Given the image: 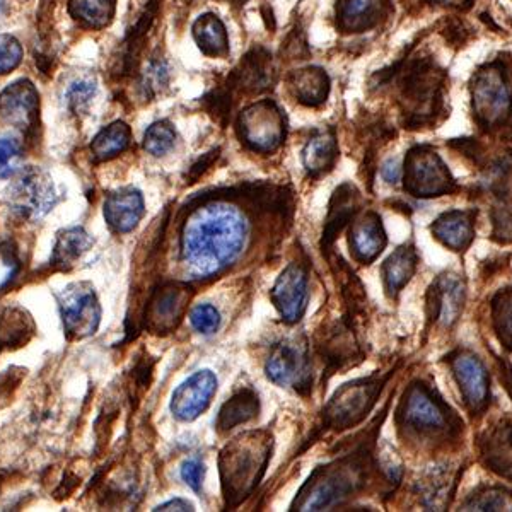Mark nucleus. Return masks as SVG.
I'll use <instances>...</instances> for the list:
<instances>
[{
  "instance_id": "nucleus-45",
  "label": "nucleus",
  "mask_w": 512,
  "mask_h": 512,
  "mask_svg": "<svg viewBox=\"0 0 512 512\" xmlns=\"http://www.w3.org/2000/svg\"><path fill=\"white\" fill-rule=\"evenodd\" d=\"M236 2H245V0H236Z\"/></svg>"
},
{
  "instance_id": "nucleus-26",
  "label": "nucleus",
  "mask_w": 512,
  "mask_h": 512,
  "mask_svg": "<svg viewBox=\"0 0 512 512\" xmlns=\"http://www.w3.org/2000/svg\"><path fill=\"white\" fill-rule=\"evenodd\" d=\"M383 0H344L340 4V23L350 31H362L378 23Z\"/></svg>"
},
{
  "instance_id": "nucleus-27",
  "label": "nucleus",
  "mask_w": 512,
  "mask_h": 512,
  "mask_svg": "<svg viewBox=\"0 0 512 512\" xmlns=\"http://www.w3.org/2000/svg\"><path fill=\"white\" fill-rule=\"evenodd\" d=\"M193 35L198 47L207 55H222L227 52L226 28L216 16L207 14L204 18L198 19L193 26Z\"/></svg>"
},
{
  "instance_id": "nucleus-29",
  "label": "nucleus",
  "mask_w": 512,
  "mask_h": 512,
  "mask_svg": "<svg viewBox=\"0 0 512 512\" xmlns=\"http://www.w3.org/2000/svg\"><path fill=\"white\" fill-rule=\"evenodd\" d=\"M294 88L299 101L306 105H320L328 93V79L320 69L301 70L294 79Z\"/></svg>"
},
{
  "instance_id": "nucleus-11",
  "label": "nucleus",
  "mask_w": 512,
  "mask_h": 512,
  "mask_svg": "<svg viewBox=\"0 0 512 512\" xmlns=\"http://www.w3.org/2000/svg\"><path fill=\"white\" fill-rule=\"evenodd\" d=\"M216 391V374L207 369L198 371L176 388L171 398V412L178 420L192 422L209 408Z\"/></svg>"
},
{
  "instance_id": "nucleus-7",
  "label": "nucleus",
  "mask_w": 512,
  "mask_h": 512,
  "mask_svg": "<svg viewBox=\"0 0 512 512\" xmlns=\"http://www.w3.org/2000/svg\"><path fill=\"white\" fill-rule=\"evenodd\" d=\"M239 128L246 144L255 151L262 152L275 151L286 134L284 118L280 115L279 108L270 101L248 108L241 115Z\"/></svg>"
},
{
  "instance_id": "nucleus-14",
  "label": "nucleus",
  "mask_w": 512,
  "mask_h": 512,
  "mask_svg": "<svg viewBox=\"0 0 512 512\" xmlns=\"http://www.w3.org/2000/svg\"><path fill=\"white\" fill-rule=\"evenodd\" d=\"M454 378L460 384L461 395L472 412H480L489 402V374L482 361L468 352H460L451 359Z\"/></svg>"
},
{
  "instance_id": "nucleus-13",
  "label": "nucleus",
  "mask_w": 512,
  "mask_h": 512,
  "mask_svg": "<svg viewBox=\"0 0 512 512\" xmlns=\"http://www.w3.org/2000/svg\"><path fill=\"white\" fill-rule=\"evenodd\" d=\"M265 371L272 383L301 390L309 381L308 355L301 345L282 342L268 355Z\"/></svg>"
},
{
  "instance_id": "nucleus-2",
  "label": "nucleus",
  "mask_w": 512,
  "mask_h": 512,
  "mask_svg": "<svg viewBox=\"0 0 512 512\" xmlns=\"http://www.w3.org/2000/svg\"><path fill=\"white\" fill-rule=\"evenodd\" d=\"M229 449L222 453L221 470L226 497H245L265 472L270 448L267 443H256V434L241 436Z\"/></svg>"
},
{
  "instance_id": "nucleus-21",
  "label": "nucleus",
  "mask_w": 512,
  "mask_h": 512,
  "mask_svg": "<svg viewBox=\"0 0 512 512\" xmlns=\"http://www.w3.org/2000/svg\"><path fill=\"white\" fill-rule=\"evenodd\" d=\"M94 239L82 227H70L60 231L53 248L52 263L55 267H74L82 256L93 248Z\"/></svg>"
},
{
  "instance_id": "nucleus-12",
  "label": "nucleus",
  "mask_w": 512,
  "mask_h": 512,
  "mask_svg": "<svg viewBox=\"0 0 512 512\" xmlns=\"http://www.w3.org/2000/svg\"><path fill=\"white\" fill-rule=\"evenodd\" d=\"M272 301L286 323H296L308 303V275L301 265L291 263L272 289Z\"/></svg>"
},
{
  "instance_id": "nucleus-1",
  "label": "nucleus",
  "mask_w": 512,
  "mask_h": 512,
  "mask_svg": "<svg viewBox=\"0 0 512 512\" xmlns=\"http://www.w3.org/2000/svg\"><path fill=\"white\" fill-rule=\"evenodd\" d=\"M248 224L231 205L210 204L193 212L181 234V260L197 277L219 274L238 260Z\"/></svg>"
},
{
  "instance_id": "nucleus-38",
  "label": "nucleus",
  "mask_w": 512,
  "mask_h": 512,
  "mask_svg": "<svg viewBox=\"0 0 512 512\" xmlns=\"http://www.w3.org/2000/svg\"><path fill=\"white\" fill-rule=\"evenodd\" d=\"M204 477V463H200L198 460H188L181 465V478H183V482L187 483L188 487L195 490V492L202 489Z\"/></svg>"
},
{
  "instance_id": "nucleus-43",
  "label": "nucleus",
  "mask_w": 512,
  "mask_h": 512,
  "mask_svg": "<svg viewBox=\"0 0 512 512\" xmlns=\"http://www.w3.org/2000/svg\"><path fill=\"white\" fill-rule=\"evenodd\" d=\"M439 2H443V4H449V6H461V4H465L468 0H439Z\"/></svg>"
},
{
  "instance_id": "nucleus-44",
  "label": "nucleus",
  "mask_w": 512,
  "mask_h": 512,
  "mask_svg": "<svg viewBox=\"0 0 512 512\" xmlns=\"http://www.w3.org/2000/svg\"><path fill=\"white\" fill-rule=\"evenodd\" d=\"M4 7H6V0H0V14L4 12Z\"/></svg>"
},
{
  "instance_id": "nucleus-17",
  "label": "nucleus",
  "mask_w": 512,
  "mask_h": 512,
  "mask_svg": "<svg viewBox=\"0 0 512 512\" xmlns=\"http://www.w3.org/2000/svg\"><path fill=\"white\" fill-rule=\"evenodd\" d=\"M144 198L139 190L123 188L111 193L105 202V219L115 233H130L144 217Z\"/></svg>"
},
{
  "instance_id": "nucleus-37",
  "label": "nucleus",
  "mask_w": 512,
  "mask_h": 512,
  "mask_svg": "<svg viewBox=\"0 0 512 512\" xmlns=\"http://www.w3.org/2000/svg\"><path fill=\"white\" fill-rule=\"evenodd\" d=\"M96 93L93 81H77L67 91V103L72 110L81 111Z\"/></svg>"
},
{
  "instance_id": "nucleus-22",
  "label": "nucleus",
  "mask_w": 512,
  "mask_h": 512,
  "mask_svg": "<svg viewBox=\"0 0 512 512\" xmlns=\"http://www.w3.org/2000/svg\"><path fill=\"white\" fill-rule=\"evenodd\" d=\"M338 147L337 140L330 132H320L313 139L309 140L303 151L304 168L308 169L309 175H323L328 169H332L337 161Z\"/></svg>"
},
{
  "instance_id": "nucleus-39",
  "label": "nucleus",
  "mask_w": 512,
  "mask_h": 512,
  "mask_svg": "<svg viewBox=\"0 0 512 512\" xmlns=\"http://www.w3.org/2000/svg\"><path fill=\"white\" fill-rule=\"evenodd\" d=\"M217 154H219V151L209 152V154L204 156V158L198 159V163L193 164L192 168H190V173H188V180H190V183H195L198 176L202 175L204 171H207L210 164L216 161Z\"/></svg>"
},
{
  "instance_id": "nucleus-8",
  "label": "nucleus",
  "mask_w": 512,
  "mask_h": 512,
  "mask_svg": "<svg viewBox=\"0 0 512 512\" xmlns=\"http://www.w3.org/2000/svg\"><path fill=\"white\" fill-rule=\"evenodd\" d=\"M405 425L419 434H441L449 429L448 410L422 384L412 386L402 405Z\"/></svg>"
},
{
  "instance_id": "nucleus-42",
  "label": "nucleus",
  "mask_w": 512,
  "mask_h": 512,
  "mask_svg": "<svg viewBox=\"0 0 512 512\" xmlns=\"http://www.w3.org/2000/svg\"><path fill=\"white\" fill-rule=\"evenodd\" d=\"M501 376H504V383L507 384L506 388L509 390V393L512 395V374L511 369H507V371H502Z\"/></svg>"
},
{
  "instance_id": "nucleus-31",
  "label": "nucleus",
  "mask_w": 512,
  "mask_h": 512,
  "mask_svg": "<svg viewBox=\"0 0 512 512\" xmlns=\"http://www.w3.org/2000/svg\"><path fill=\"white\" fill-rule=\"evenodd\" d=\"M175 128L168 122H158L147 128L144 135V149L152 156H164L175 146Z\"/></svg>"
},
{
  "instance_id": "nucleus-5",
  "label": "nucleus",
  "mask_w": 512,
  "mask_h": 512,
  "mask_svg": "<svg viewBox=\"0 0 512 512\" xmlns=\"http://www.w3.org/2000/svg\"><path fill=\"white\" fill-rule=\"evenodd\" d=\"M381 384L383 381L369 378L342 386L326 407V424L332 425L335 429H347L350 425L361 422L373 408L381 391Z\"/></svg>"
},
{
  "instance_id": "nucleus-15",
  "label": "nucleus",
  "mask_w": 512,
  "mask_h": 512,
  "mask_svg": "<svg viewBox=\"0 0 512 512\" xmlns=\"http://www.w3.org/2000/svg\"><path fill=\"white\" fill-rule=\"evenodd\" d=\"M190 301V289L185 284H166L152 296L147 309V323L154 332L173 330Z\"/></svg>"
},
{
  "instance_id": "nucleus-16",
  "label": "nucleus",
  "mask_w": 512,
  "mask_h": 512,
  "mask_svg": "<svg viewBox=\"0 0 512 512\" xmlns=\"http://www.w3.org/2000/svg\"><path fill=\"white\" fill-rule=\"evenodd\" d=\"M465 301V287L456 275H441L429 292L432 320L451 326L460 318Z\"/></svg>"
},
{
  "instance_id": "nucleus-10",
  "label": "nucleus",
  "mask_w": 512,
  "mask_h": 512,
  "mask_svg": "<svg viewBox=\"0 0 512 512\" xmlns=\"http://www.w3.org/2000/svg\"><path fill=\"white\" fill-rule=\"evenodd\" d=\"M511 93L499 70L478 74L473 84V110L485 125L502 122L511 110Z\"/></svg>"
},
{
  "instance_id": "nucleus-6",
  "label": "nucleus",
  "mask_w": 512,
  "mask_h": 512,
  "mask_svg": "<svg viewBox=\"0 0 512 512\" xmlns=\"http://www.w3.org/2000/svg\"><path fill=\"white\" fill-rule=\"evenodd\" d=\"M454 181L436 152L417 147L408 154L405 188L415 197H439L453 188Z\"/></svg>"
},
{
  "instance_id": "nucleus-3",
  "label": "nucleus",
  "mask_w": 512,
  "mask_h": 512,
  "mask_svg": "<svg viewBox=\"0 0 512 512\" xmlns=\"http://www.w3.org/2000/svg\"><path fill=\"white\" fill-rule=\"evenodd\" d=\"M7 204L26 221H40L57 204V193L50 176L40 168H26L7 190Z\"/></svg>"
},
{
  "instance_id": "nucleus-35",
  "label": "nucleus",
  "mask_w": 512,
  "mask_h": 512,
  "mask_svg": "<svg viewBox=\"0 0 512 512\" xmlns=\"http://www.w3.org/2000/svg\"><path fill=\"white\" fill-rule=\"evenodd\" d=\"M19 272L18 253L11 243H0V291L11 284Z\"/></svg>"
},
{
  "instance_id": "nucleus-4",
  "label": "nucleus",
  "mask_w": 512,
  "mask_h": 512,
  "mask_svg": "<svg viewBox=\"0 0 512 512\" xmlns=\"http://www.w3.org/2000/svg\"><path fill=\"white\" fill-rule=\"evenodd\" d=\"M60 316L70 338H88L101 323V306L94 287L88 282H76L57 294Z\"/></svg>"
},
{
  "instance_id": "nucleus-40",
  "label": "nucleus",
  "mask_w": 512,
  "mask_h": 512,
  "mask_svg": "<svg viewBox=\"0 0 512 512\" xmlns=\"http://www.w3.org/2000/svg\"><path fill=\"white\" fill-rule=\"evenodd\" d=\"M381 175H383L384 180L388 181V183H396V181L400 180V176H402L400 161L398 159L386 161L383 164V169H381Z\"/></svg>"
},
{
  "instance_id": "nucleus-36",
  "label": "nucleus",
  "mask_w": 512,
  "mask_h": 512,
  "mask_svg": "<svg viewBox=\"0 0 512 512\" xmlns=\"http://www.w3.org/2000/svg\"><path fill=\"white\" fill-rule=\"evenodd\" d=\"M166 84H168V67L161 60H152L144 72V79H142L144 93L152 96V94L159 93Z\"/></svg>"
},
{
  "instance_id": "nucleus-33",
  "label": "nucleus",
  "mask_w": 512,
  "mask_h": 512,
  "mask_svg": "<svg viewBox=\"0 0 512 512\" xmlns=\"http://www.w3.org/2000/svg\"><path fill=\"white\" fill-rule=\"evenodd\" d=\"M192 326L202 335H210V333L217 332L221 326V315L214 306L210 304H200L197 308L193 309L190 315Z\"/></svg>"
},
{
  "instance_id": "nucleus-28",
  "label": "nucleus",
  "mask_w": 512,
  "mask_h": 512,
  "mask_svg": "<svg viewBox=\"0 0 512 512\" xmlns=\"http://www.w3.org/2000/svg\"><path fill=\"white\" fill-rule=\"evenodd\" d=\"M70 14L91 28H103L115 12V0H69Z\"/></svg>"
},
{
  "instance_id": "nucleus-9",
  "label": "nucleus",
  "mask_w": 512,
  "mask_h": 512,
  "mask_svg": "<svg viewBox=\"0 0 512 512\" xmlns=\"http://www.w3.org/2000/svg\"><path fill=\"white\" fill-rule=\"evenodd\" d=\"M40 111V94L28 79L12 82L0 93V122L24 134L35 128Z\"/></svg>"
},
{
  "instance_id": "nucleus-25",
  "label": "nucleus",
  "mask_w": 512,
  "mask_h": 512,
  "mask_svg": "<svg viewBox=\"0 0 512 512\" xmlns=\"http://www.w3.org/2000/svg\"><path fill=\"white\" fill-rule=\"evenodd\" d=\"M132 134L127 123L115 122L110 127L103 128L91 144V154L96 161H108L117 158L130 146Z\"/></svg>"
},
{
  "instance_id": "nucleus-23",
  "label": "nucleus",
  "mask_w": 512,
  "mask_h": 512,
  "mask_svg": "<svg viewBox=\"0 0 512 512\" xmlns=\"http://www.w3.org/2000/svg\"><path fill=\"white\" fill-rule=\"evenodd\" d=\"M354 188L345 185L335 193L333 197L332 209H330V216L325 224V231H323V251L328 250L333 245V241L337 238L338 234L342 233L355 214V195H352Z\"/></svg>"
},
{
  "instance_id": "nucleus-34",
  "label": "nucleus",
  "mask_w": 512,
  "mask_h": 512,
  "mask_svg": "<svg viewBox=\"0 0 512 512\" xmlns=\"http://www.w3.org/2000/svg\"><path fill=\"white\" fill-rule=\"evenodd\" d=\"M21 144L14 139H0V180H7L18 171Z\"/></svg>"
},
{
  "instance_id": "nucleus-18",
  "label": "nucleus",
  "mask_w": 512,
  "mask_h": 512,
  "mask_svg": "<svg viewBox=\"0 0 512 512\" xmlns=\"http://www.w3.org/2000/svg\"><path fill=\"white\" fill-rule=\"evenodd\" d=\"M386 246V234H384L381 219L374 212L354 222L350 229V248L355 258L362 263H371Z\"/></svg>"
},
{
  "instance_id": "nucleus-20",
  "label": "nucleus",
  "mask_w": 512,
  "mask_h": 512,
  "mask_svg": "<svg viewBox=\"0 0 512 512\" xmlns=\"http://www.w3.org/2000/svg\"><path fill=\"white\" fill-rule=\"evenodd\" d=\"M417 268V253L412 246H402L388 256L383 263L384 287L391 297H395L403 287L407 286L408 280L412 279Z\"/></svg>"
},
{
  "instance_id": "nucleus-41",
  "label": "nucleus",
  "mask_w": 512,
  "mask_h": 512,
  "mask_svg": "<svg viewBox=\"0 0 512 512\" xmlns=\"http://www.w3.org/2000/svg\"><path fill=\"white\" fill-rule=\"evenodd\" d=\"M154 511H193V506L183 499H175V501H169L163 506L156 507Z\"/></svg>"
},
{
  "instance_id": "nucleus-24",
  "label": "nucleus",
  "mask_w": 512,
  "mask_h": 512,
  "mask_svg": "<svg viewBox=\"0 0 512 512\" xmlns=\"http://www.w3.org/2000/svg\"><path fill=\"white\" fill-rule=\"evenodd\" d=\"M260 410L258 396L251 390H243L224 403L217 417V427L219 431H229L236 425L246 424L251 419H255Z\"/></svg>"
},
{
  "instance_id": "nucleus-32",
  "label": "nucleus",
  "mask_w": 512,
  "mask_h": 512,
  "mask_svg": "<svg viewBox=\"0 0 512 512\" xmlns=\"http://www.w3.org/2000/svg\"><path fill=\"white\" fill-rule=\"evenodd\" d=\"M23 60V47L14 36L0 35V76L9 74Z\"/></svg>"
},
{
  "instance_id": "nucleus-30",
  "label": "nucleus",
  "mask_w": 512,
  "mask_h": 512,
  "mask_svg": "<svg viewBox=\"0 0 512 512\" xmlns=\"http://www.w3.org/2000/svg\"><path fill=\"white\" fill-rule=\"evenodd\" d=\"M495 333L507 350H512V289L502 291L492 301Z\"/></svg>"
},
{
  "instance_id": "nucleus-19",
  "label": "nucleus",
  "mask_w": 512,
  "mask_h": 512,
  "mask_svg": "<svg viewBox=\"0 0 512 512\" xmlns=\"http://www.w3.org/2000/svg\"><path fill=\"white\" fill-rule=\"evenodd\" d=\"M432 234L449 250H466L475 238L473 212L468 210L446 212L432 224Z\"/></svg>"
}]
</instances>
